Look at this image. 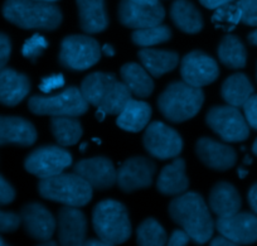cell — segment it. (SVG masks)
<instances>
[{
    "label": "cell",
    "mask_w": 257,
    "mask_h": 246,
    "mask_svg": "<svg viewBox=\"0 0 257 246\" xmlns=\"http://www.w3.org/2000/svg\"><path fill=\"white\" fill-rule=\"evenodd\" d=\"M172 38V31L167 26H155L149 27V28L137 29L132 34V39L137 46L149 48L152 46L164 43Z\"/></svg>",
    "instance_id": "cell-33"
},
{
    "label": "cell",
    "mask_w": 257,
    "mask_h": 246,
    "mask_svg": "<svg viewBox=\"0 0 257 246\" xmlns=\"http://www.w3.org/2000/svg\"><path fill=\"white\" fill-rule=\"evenodd\" d=\"M48 48V42L41 34H34L31 38L27 39L26 43L23 44L22 53L29 61L36 62L39 57L43 54V52Z\"/></svg>",
    "instance_id": "cell-35"
},
{
    "label": "cell",
    "mask_w": 257,
    "mask_h": 246,
    "mask_svg": "<svg viewBox=\"0 0 257 246\" xmlns=\"http://www.w3.org/2000/svg\"><path fill=\"white\" fill-rule=\"evenodd\" d=\"M101 58L97 41L83 34L68 36L62 41L59 63L70 71H86Z\"/></svg>",
    "instance_id": "cell-8"
},
{
    "label": "cell",
    "mask_w": 257,
    "mask_h": 246,
    "mask_svg": "<svg viewBox=\"0 0 257 246\" xmlns=\"http://www.w3.org/2000/svg\"><path fill=\"white\" fill-rule=\"evenodd\" d=\"M138 56L143 67L154 77H160L173 71L179 63V56L172 51L144 48L138 53Z\"/></svg>",
    "instance_id": "cell-28"
},
{
    "label": "cell",
    "mask_w": 257,
    "mask_h": 246,
    "mask_svg": "<svg viewBox=\"0 0 257 246\" xmlns=\"http://www.w3.org/2000/svg\"><path fill=\"white\" fill-rule=\"evenodd\" d=\"M80 27L85 33H101L108 27L105 0H77Z\"/></svg>",
    "instance_id": "cell-22"
},
{
    "label": "cell",
    "mask_w": 257,
    "mask_h": 246,
    "mask_svg": "<svg viewBox=\"0 0 257 246\" xmlns=\"http://www.w3.org/2000/svg\"><path fill=\"white\" fill-rule=\"evenodd\" d=\"M28 108L36 115L77 118L87 111L88 103L80 89L71 86L56 95L32 96L28 101Z\"/></svg>",
    "instance_id": "cell-7"
},
{
    "label": "cell",
    "mask_w": 257,
    "mask_h": 246,
    "mask_svg": "<svg viewBox=\"0 0 257 246\" xmlns=\"http://www.w3.org/2000/svg\"><path fill=\"white\" fill-rule=\"evenodd\" d=\"M248 42L251 44H253V46H257V29L248 34Z\"/></svg>",
    "instance_id": "cell-48"
},
{
    "label": "cell",
    "mask_w": 257,
    "mask_h": 246,
    "mask_svg": "<svg viewBox=\"0 0 257 246\" xmlns=\"http://www.w3.org/2000/svg\"><path fill=\"white\" fill-rule=\"evenodd\" d=\"M2 12L7 21L23 29L54 31L63 19L61 9L53 3L36 0H6Z\"/></svg>",
    "instance_id": "cell-3"
},
{
    "label": "cell",
    "mask_w": 257,
    "mask_h": 246,
    "mask_svg": "<svg viewBox=\"0 0 257 246\" xmlns=\"http://www.w3.org/2000/svg\"><path fill=\"white\" fill-rule=\"evenodd\" d=\"M143 144L150 155L162 160L175 158L183 149V140L179 134L160 121H154L147 126Z\"/></svg>",
    "instance_id": "cell-11"
},
{
    "label": "cell",
    "mask_w": 257,
    "mask_h": 246,
    "mask_svg": "<svg viewBox=\"0 0 257 246\" xmlns=\"http://www.w3.org/2000/svg\"><path fill=\"white\" fill-rule=\"evenodd\" d=\"M121 78L130 93L138 98H148L154 91V82L149 72L140 64L128 62L121 67Z\"/></svg>",
    "instance_id": "cell-27"
},
{
    "label": "cell",
    "mask_w": 257,
    "mask_h": 246,
    "mask_svg": "<svg viewBox=\"0 0 257 246\" xmlns=\"http://www.w3.org/2000/svg\"><path fill=\"white\" fill-rule=\"evenodd\" d=\"M150 118H152V108L144 101L132 99L118 114L116 123L122 130L138 133L147 128Z\"/></svg>",
    "instance_id": "cell-26"
},
{
    "label": "cell",
    "mask_w": 257,
    "mask_h": 246,
    "mask_svg": "<svg viewBox=\"0 0 257 246\" xmlns=\"http://www.w3.org/2000/svg\"><path fill=\"white\" fill-rule=\"evenodd\" d=\"M12 42L7 34L0 33V69H3L11 58Z\"/></svg>",
    "instance_id": "cell-41"
},
{
    "label": "cell",
    "mask_w": 257,
    "mask_h": 246,
    "mask_svg": "<svg viewBox=\"0 0 257 246\" xmlns=\"http://www.w3.org/2000/svg\"><path fill=\"white\" fill-rule=\"evenodd\" d=\"M209 246H239L238 243L233 242V241H231L229 238L224 237V236H218V237L213 238V240L211 241V243H209Z\"/></svg>",
    "instance_id": "cell-45"
},
{
    "label": "cell",
    "mask_w": 257,
    "mask_h": 246,
    "mask_svg": "<svg viewBox=\"0 0 257 246\" xmlns=\"http://www.w3.org/2000/svg\"><path fill=\"white\" fill-rule=\"evenodd\" d=\"M169 215L196 243L203 245L212 237L214 221L203 197L196 192H185L170 202Z\"/></svg>",
    "instance_id": "cell-1"
},
{
    "label": "cell",
    "mask_w": 257,
    "mask_h": 246,
    "mask_svg": "<svg viewBox=\"0 0 257 246\" xmlns=\"http://www.w3.org/2000/svg\"><path fill=\"white\" fill-rule=\"evenodd\" d=\"M214 227L224 237L238 245H251L257 241V215L237 212L229 217H218Z\"/></svg>",
    "instance_id": "cell-15"
},
{
    "label": "cell",
    "mask_w": 257,
    "mask_h": 246,
    "mask_svg": "<svg viewBox=\"0 0 257 246\" xmlns=\"http://www.w3.org/2000/svg\"><path fill=\"white\" fill-rule=\"evenodd\" d=\"M180 74L185 84L201 89L218 78L219 67L218 63L204 52L193 51L183 57Z\"/></svg>",
    "instance_id": "cell-12"
},
{
    "label": "cell",
    "mask_w": 257,
    "mask_h": 246,
    "mask_svg": "<svg viewBox=\"0 0 257 246\" xmlns=\"http://www.w3.org/2000/svg\"><path fill=\"white\" fill-rule=\"evenodd\" d=\"M244 119L247 124L254 130H257V95H252L246 103L243 104Z\"/></svg>",
    "instance_id": "cell-39"
},
{
    "label": "cell",
    "mask_w": 257,
    "mask_h": 246,
    "mask_svg": "<svg viewBox=\"0 0 257 246\" xmlns=\"http://www.w3.org/2000/svg\"><path fill=\"white\" fill-rule=\"evenodd\" d=\"M247 198H248V203L249 206H251L252 211H253L254 213H257V182L249 188Z\"/></svg>",
    "instance_id": "cell-44"
},
{
    "label": "cell",
    "mask_w": 257,
    "mask_h": 246,
    "mask_svg": "<svg viewBox=\"0 0 257 246\" xmlns=\"http://www.w3.org/2000/svg\"><path fill=\"white\" fill-rule=\"evenodd\" d=\"M190 241V237L183 230H175L170 236L167 246H187Z\"/></svg>",
    "instance_id": "cell-42"
},
{
    "label": "cell",
    "mask_w": 257,
    "mask_h": 246,
    "mask_svg": "<svg viewBox=\"0 0 257 246\" xmlns=\"http://www.w3.org/2000/svg\"><path fill=\"white\" fill-rule=\"evenodd\" d=\"M36 2H44V3H54V2H58V0H36Z\"/></svg>",
    "instance_id": "cell-53"
},
{
    "label": "cell",
    "mask_w": 257,
    "mask_h": 246,
    "mask_svg": "<svg viewBox=\"0 0 257 246\" xmlns=\"http://www.w3.org/2000/svg\"><path fill=\"white\" fill-rule=\"evenodd\" d=\"M31 81L26 74L12 68L0 69V104L17 106L28 96Z\"/></svg>",
    "instance_id": "cell-21"
},
{
    "label": "cell",
    "mask_w": 257,
    "mask_h": 246,
    "mask_svg": "<svg viewBox=\"0 0 257 246\" xmlns=\"http://www.w3.org/2000/svg\"><path fill=\"white\" fill-rule=\"evenodd\" d=\"M196 153L204 166L214 171H228L237 161V153L232 146L211 138L199 139Z\"/></svg>",
    "instance_id": "cell-19"
},
{
    "label": "cell",
    "mask_w": 257,
    "mask_h": 246,
    "mask_svg": "<svg viewBox=\"0 0 257 246\" xmlns=\"http://www.w3.org/2000/svg\"><path fill=\"white\" fill-rule=\"evenodd\" d=\"M135 3H139V4H155L158 3L159 0H133Z\"/></svg>",
    "instance_id": "cell-50"
},
{
    "label": "cell",
    "mask_w": 257,
    "mask_h": 246,
    "mask_svg": "<svg viewBox=\"0 0 257 246\" xmlns=\"http://www.w3.org/2000/svg\"><path fill=\"white\" fill-rule=\"evenodd\" d=\"M199 2L207 9H217L222 6H226V4L233 3L234 0H199Z\"/></svg>",
    "instance_id": "cell-43"
},
{
    "label": "cell",
    "mask_w": 257,
    "mask_h": 246,
    "mask_svg": "<svg viewBox=\"0 0 257 246\" xmlns=\"http://www.w3.org/2000/svg\"><path fill=\"white\" fill-rule=\"evenodd\" d=\"M80 90L88 104L108 115H118L133 95L123 82L105 72L88 74L81 84Z\"/></svg>",
    "instance_id": "cell-2"
},
{
    "label": "cell",
    "mask_w": 257,
    "mask_h": 246,
    "mask_svg": "<svg viewBox=\"0 0 257 246\" xmlns=\"http://www.w3.org/2000/svg\"><path fill=\"white\" fill-rule=\"evenodd\" d=\"M164 18L165 9L159 2L139 4L133 0H121L118 6V21L127 28L143 29L159 26Z\"/></svg>",
    "instance_id": "cell-14"
},
{
    "label": "cell",
    "mask_w": 257,
    "mask_h": 246,
    "mask_svg": "<svg viewBox=\"0 0 257 246\" xmlns=\"http://www.w3.org/2000/svg\"><path fill=\"white\" fill-rule=\"evenodd\" d=\"M212 22L218 28L224 29V31H231L241 22V9L237 6V3H229L219 7L214 12Z\"/></svg>",
    "instance_id": "cell-34"
},
{
    "label": "cell",
    "mask_w": 257,
    "mask_h": 246,
    "mask_svg": "<svg viewBox=\"0 0 257 246\" xmlns=\"http://www.w3.org/2000/svg\"><path fill=\"white\" fill-rule=\"evenodd\" d=\"M101 52L107 57H112L113 54H115V49H113V47L111 46V44H105V46L102 47V49H101Z\"/></svg>",
    "instance_id": "cell-47"
},
{
    "label": "cell",
    "mask_w": 257,
    "mask_h": 246,
    "mask_svg": "<svg viewBox=\"0 0 257 246\" xmlns=\"http://www.w3.org/2000/svg\"><path fill=\"white\" fill-rule=\"evenodd\" d=\"M0 246H9V245H8V243L6 242V241L3 240V238L0 237Z\"/></svg>",
    "instance_id": "cell-54"
},
{
    "label": "cell",
    "mask_w": 257,
    "mask_h": 246,
    "mask_svg": "<svg viewBox=\"0 0 257 246\" xmlns=\"http://www.w3.org/2000/svg\"><path fill=\"white\" fill-rule=\"evenodd\" d=\"M38 246H58V243H57L56 241L48 240V241H44V242H42L41 245H38Z\"/></svg>",
    "instance_id": "cell-51"
},
{
    "label": "cell",
    "mask_w": 257,
    "mask_h": 246,
    "mask_svg": "<svg viewBox=\"0 0 257 246\" xmlns=\"http://www.w3.org/2000/svg\"><path fill=\"white\" fill-rule=\"evenodd\" d=\"M37 140V130L31 121L18 116H0V146H31Z\"/></svg>",
    "instance_id": "cell-20"
},
{
    "label": "cell",
    "mask_w": 257,
    "mask_h": 246,
    "mask_svg": "<svg viewBox=\"0 0 257 246\" xmlns=\"http://www.w3.org/2000/svg\"><path fill=\"white\" fill-rule=\"evenodd\" d=\"M139 246H165L168 236L164 227L155 218H147L137 230Z\"/></svg>",
    "instance_id": "cell-32"
},
{
    "label": "cell",
    "mask_w": 257,
    "mask_h": 246,
    "mask_svg": "<svg viewBox=\"0 0 257 246\" xmlns=\"http://www.w3.org/2000/svg\"><path fill=\"white\" fill-rule=\"evenodd\" d=\"M218 57L219 61L228 68H243L247 62L246 47L238 37L227 34L222 38L218 46Z\"/></svg>",
    "instance_id": "cell-30"
},
{
    "label": "cell",
    "mask_w": 257,
    "mask_h": 246,
    "mask_svg": "<svg viewBox=\"0 0 257 246\" xmlns=\"http://www.w3.org/2000/svg\"><path fill=\"white\" fill-rule=\"evenodd\" d=\"M51 130L61 146L75 145L83 133L80 121L71 116H53L51 120Z\"/></svg>",
    "instance_id": "cell-31"
},
{
    "label": "cell",
    "mask_w": 257,
    "mask_h": 246,
    "mask_svg": "<svg viewBox=\"0 0 257 246\" xmlns=\"http://www.w3.org/2000/svg\"><path fill=\"white\" fill-rule=\"evenodd\" d=\"M75 173L95 190H108L116 183L117 172L112 161L105 156L83 159L75 164Z\"/></svg>",
    "instance_id": "cell-16"
},
{
    "label": "cell",
    "mask_w": 257,
    "mask_h": 246,
    "mask_svg": "<svg viewBox=\"0 0 257 246\" xmlns=\"http://www.w3.org/2000/svg\"><path fill=\"white\" fill-rule=\"evenodd\" d=\"M155 171L157 167L153 160L145 156H133L118 168L116 183L126 193L148 188L152 186Z\"/></svg>",
    "instance_id": "cell-13"
},
{
    "label": "cell",
    "mask_w": 257,
    "mask_h": 246,
    "mask_svg": "<svg viewBox=\"0 0 257 246\" xmlns=\"http://www.w3.org/2000/svg\"><path fill=\"white\" fill-rule=\"evenodd\" d=\"M207 125L226 143H239L248 138L249 128L238 108L214 106L207 113Z\"/></svg>",
    "instance_id": "cell-9"
},
{
    "label": "cell",
    "mask_w": 257,
    "mask_h": 246,
    "mask_svg": "<svg viewBox=\"0 0 257 246\" xmlns=\"http://www.w3.org/2000/svg\"><path fill=\"white\" fill-rule=\"evenodd\" d=\"M21 221L24 230L36 240L48 241L53 236L57 227V221L51 211L41 203H28L21 211Z\"/></svg>",
    "instance_id": "cell-17"
},
{
    "label": "cell",
    "mask_w": 257,
    "mask_h": 246,
    "mask_svg": "<svg viewBox=\"0 0 257 246\" xmlns=\"http://www.w3.org/2000/svg\"><path fill=\"white\" fill-rule=\"evenodd\" d=\"M241 9V22L246 26L257 27V0H238Z\"/></svg>",
    "instance_id": "cell-36"
},
{
    "label": "cell",
    "mask_w": 257,
    "mask_h": 246,
    "mask_svg": "<svg viewBox=\"0 0 257 246\" xmlns=\"http://www.w3.org/2000/svg\"><path fill=\"white\" fill-rule=\"evenodd\" d=\"M57 225L61 246H81L86 241L87 220L78 207H62L58 211Z\"/></svg>",
    "instance_id": "cell-18"
},
{
    "label": "cell",
    "mask_w": 257,
    "mask_h": 246,
    "mask_svg": "<svg viewBox=\"0 0 257 246\" xmlns=\"http://www.w3.org/2000/svg\"><path fill=\"white\" fill-rule=\"evenodd\" d=\"M221 95L228 105L241 108L253 95V86L244 73H234L223 82Z\"/></svg>",
    "instance_id": "cell-29"
},
{
    "label": "cell",
    "mask_w": 257,
    "mask_h": 246,
    "mask_svg": "<svg viewBox=\"0 0 257 246\" xmlns=\"http://www.w3.org/2000/svg\"><path fill=\"white\" fill-rule=\"evenodd\" d=\"M92 225L98 238L111 245L123 243L132 236V222L128 212L121 202L101 201L92 212Z\"/></svg>",
    "instance_id": "cell-5"
},
{
    "label": "cell",
    "mask_w": 257,
    "mask_h": 246,
    "mask_svg": "<svg viewBox=\"0 0 257 246\" xmlns=\"http://www.w3.org/2000/svg\"><path fill=\"white\" fill-rule=\"evenodd\" d=\"M81 246H113V245L105 242V241L100 240V238H98V240H96V238H91V240H86Z\"/></svg>",
    "instance_id": "cell-46"
},
{
    "label": "cell",
    "mask_w": 257,
    "mask_h": 246,
    "mask_svg": "<svg viewBox=\"0 0 257 246\" xmlns=\"http://www.w3.org/2000/svg\"><path fill=\"white\" fill-rule=\"evenodd\" d=\"M241 196L234 186L228 182H218L209 193V207L218 217H229L239 212Z\"/></svg>",
    "instance_id": "cell-23"
},
{
    "label": "cell",
    "mask_w": 257,
    "mask_h": 246,
    "mask_svg": "<svg viewBox=\"0 0 257 246\" xmlns=\"http://www.w3.org/2000/svg\"><path fill=\"white\" fill-rule=\"evenodd\" d=\"M252 151H253V154H256V155H257V139L254 140L253 146H252Z\"/></svg>",
    "instance_id": "cell-52"
},
{
    "label": "cell",
    "mask_w": 257,
    "mask_h": 246,
    "mask_svg": "<svg viewBox=\"0 0 257 246\" xmlns=\"http://www.w3.org/2000/svg\"><path fill=\"white\" fill-rule=\"evenodd\" d=\"M64 86V76L61 73L52 74V76L44 77L39 84V90L43 94H51L52 91L61 89Z\"/></svg>",
    "instance_id": "cell-38"
},
{
    "label": "cell",
    "mask_w": 257,
    "mask_h": 246,
    "mask_svg": "<svg viewBox=\"0 0 257 246\" xmlns=\"http://www.w3.org/2000/svg\"><path fill=\"white\" fill-rule=\"evenodd\" d=\"M170 18L177 28L188 34H196L203 28L201 12L189 0H175L170 8Z\"/></svg>",
    "instance_id": "cell-25"
},
{
    "label": "cell",
    "mask_w": 257,
    "mask_h": 246,
    "mask_svg": "<svg viewBox=\"0 0 257 246\" xmlns=\"http://www.w3.org/2000/svg\"><path fill=\"white\" fill-rule=\"evenodd\" d=\"M71 164L72 155L70 151L58 145H46L32 151L24 161V167L29 173L44 180L61 175Z\"/></svg>",
    "instance_id": "cell-10"
},
{
    "label": "cell",
    "mask_w": 257,
    "mask_h": 246,
    "mask_svg": "<svg viewBox=\"0 0 257 246\" xmlns=\"http://www.w3.org/2000/svg\"><path fill=\"white\" fill-rule=\"evenodd\" d=\"M189 180L185 175V161L177 158L160 172L157 188L164 196H179L188 190Z\"/></svg>",
    "instance_id": "cell-24"
},
{
    "label": "cell",
    "mask_w": 257,
    "mask_h": 246,
    "mask_svg": "<svg viewBox=\"0 0 257 246\" xmlns=\"http://www.w3.org/2000/svg\"><path fill=\"white\" fill-rule=\"evenodd\" d=\"M21 216L0 208V232H13L21 226Z\"/></svg>",
    "instance_id": "cell-37"
},
{
    "label": "cell",
    "mask_w": 257,
    "mask_h": 246,
    "mask_svg": "<svg viewBox=\"0 0 257 246\" xmlns=\"http://www.w3.org/2000/svg\"><path fill=\"white\" fill-rule=\"evenodd\" d=\"M106 115H107V114H106L105 111L100 110V109H97V111H96V119H97L98 121H103V119H105Z\"/></svg>",
    "instance_id": "cell-49"
},
{
    "label": "cell",
    "mask_w": 257,
    "mask_h": 246,
    "mask_svg": "<svg viewBox=\"0 0 257 246\" xmlns=\"http://www.w3.org/2000/svg\"><path fill=\"white\" fill-rule=\"evenodd\" d=\"M14 198H16L14 188L3 176H0V205H8L13 202Z\"/></svg>",
    "instance_id": "cell-40"
},
{
    "label": "cell",
    "mask_w": 257,
    "mask_h": 246,
    "mask_svg": "<svg viewBox=\"0 0 257 246\" xmlns=\"http://www.w3.org/2000/svg\"><path fill=\"white\" fill-rule=\"evenodd\" d=\"M93 188L76 173H61L44 178L38 183V192L43 198L71 207H82L92 198Z\"/></svg>",
    "instance_id": "cell-6"
},
{
    "label": "cell",
    "mask_w": 257,
    "mask_h": 246,
    "mask_svg": "<svg viewBox=\"0 0 257 246\" xmlns=\"http://www.w3.org/2000/svg\"><path fill=\"white\" fill-rule=\"evenodd\" d=\"M204 103L201 89L183 82H173L158 99V108L165 119L172 123H183L194 118Z\"/></svg>",
    "instance_id": "cell-4"
}]
</instances>
